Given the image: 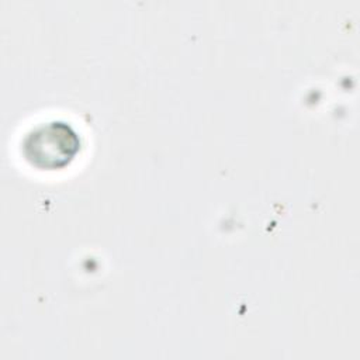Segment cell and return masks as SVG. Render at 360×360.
<instances>
[{"label":"cell","mask_w":360,"mask_h":360,"mask_svg":"<svg viewBox=\"0 0 360 360\" xmlns=\"http://www.w3.org/2000/svg\"><path fill=\"white\" fill-rule=\"evenodd\" d=\"M28 139L46 143V146L25 145L27 158L42 167H58L66 163L77 150V136L65 124H48L30 135Z\"/></svg>","instance_id":"cell-1"}]
</instances>
